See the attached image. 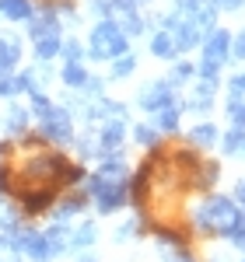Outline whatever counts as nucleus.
Instances as JSON below:
<instances>
[{
  "mask_svg": "<svg viewBox=\"0 0 245 262\" xmlns=\"http://www.w3.org/2000/svg\"><path fill=\"white\" fill-rule=\"evenodd\" d=\"M67 168H70V158L60 147H42V150H32L14 171V185H60Z\"/></svg>",
  "mask_w": 245,
  "mask_h": 262,
  "instance_id": "f257e3e1",
  "label": "nucleus"
},
{
  "mask_svg": "<svg viewBox=\"0 0 245 262\" xmlns=\"http://www.w3.org/2000/svg\"><path fill=\"white\" fill-rule=\"evenodd\" d=\"M242 221V210L231 196H207L196 210H193V227L196 234H221L228 238Z\"/></svg>",
  "mask_w": 245,
  "mask_h": 262,
  "instance_id": "f03ea898",
  "label": "nucleus"
},
{
  "mask_svg": "<svg viewBox=\"0 0 245 262\" xmlns=\"http://www.w3.org/2000/svg\"><path fill=\"white\" fill-rule=\"evenodd\" d=\"M84 49H88L91 60L112 63V60H119V56L130 53V39L122 35V28H119L116 18H105V21H98V25L88 32V46H84Z\"/></svg>",
  "mask_w": 245,
  "mask_h": 262,
  "instance_id": "7ed1b4c3",
  "label": "nucleus"
},
{
  "mask_svg": "<svg viewBox=\"0 0 245 262\" xmlns=\"http://www.w3.org/2000/svg\"><path fill=\"white\" fill-rule=\"evenodd\" d=\"M60 185H14V206L21 210L25 221L53 213V206L60 203Z\"/></svg>",
  "mask_w": 245,
  "mask_h": 262,
  "instance_id": "20e7f679",
  "label": "nucleus"
},
{
  "mask_svg": "<svg viewBox=\"0 0 245 262\" xmlns=\"http://www.w3.org/2000/svg\"><path fill=\"white\" fill-rule=\"evenodd\" d=\"M35 133L42 137V143H56V147L74 143V137H77L74 133V112L67 105H53V112L35 122Z\"/></svg>",
  "mask_w": 245,
  "mask_h": 262,
  "instance_id": "39448f33",
  "label": "nucleus"
},
{
  "mask_svg": "<svg viewBox=\"0 0 245 262\" xmlns=\"http://www.w3.org/2000/svg\"><path fill=\"white\" fill-rule=\"evenodd\" d=\"M154 245L161 252V262H196L193 248H189V238L175 227H154Z\"/></svg>",
  "mask_w": 245,
  "mask_h": 262,
  "instance_id": "423d86ee",
  "label": "nucleus"
},
{
  "mask_svg": "<svg viewBox=\"0 0 245 262\" xmlns=\"http://www.w3.org/2000/svg\"><path fill=\"white\" fill-rule=\"evenodd\" d=\"M11 242H14V248H18V255H21V259H28V262H53V259H56V252H53L49 238L42 234L39 227H21Z\"/></svg>",
  "mask_w": 245,
  "mask_h": 262,
  "instance_id": "0eeeda50",
  "label": "nucleus"
},
{
  "mask_svg": "<svg viewBox=\"0 0 245 262\" xmlns=\"http://www.w3.org/2000/svg\"><path fill=\"white\" fill-rule=\"evenodd\" d=\"M98 150H102V161L105 158H122V147L130 140V126L126 119H105L98 122Z\"/></svg>",
  "mask_w": 245,
  "mask_h": 262,
  "instance_id": "6e6552de",
  "label": "nucleus"
},
{
  "mask_svg": "<svg viewBox=\"0 0 245 262\" xmlns=\"http://www.w3.org/2000/svg\"><path fill=\"white\" fill-rule=\"evenodd\" d=\"M175 95H179V88L168 81V77H165V81H151V84H144L140 91H137V108L154 116L158 108L172 105V101H175Z\"/></svg>",
  "mask_w": 245,
  "mask_h": 262,
  "instance_id": "1a4fd4ad",
  "label": "nucleus"
},
{
  "mask_svg": "<svg viewBox=\"0 0 245 262\" xmlns=\"http://www.w3.org/2000/svg\"><path fill=\"white\" fill-rule=\"evenodd\" d=\"M200 49H203V60L200 63H210V67L221 70V67L231 60V32H228V28H214V32L203 39Z\"/></svg>",
  "mask_w": 245,
  "mask_h": 262,
  "instance_id": "9d476101",
  "label": "nucleus"
},
{
  "mask_svg": "<svg viewBox=\"0 0 245 262\" xmlns=\"http://www.w3.org/2000/svg\"><path fill=\"white\" fill-rule=\"evenodd\" d=\"M21 60H25V42H21V35L0 32V74H18Z\"/></svg>",
  "mask_w": 245,
  "mask_h": 262,
  "instance_id": "9b49d317",
  "label": "nucleus"
},
{
  "mask_svg": "<svg viewBox=\"0 0 245 262\" xmlns=\"http://www.w3.org/2000/svg\"><path fill=\"white\" fill-rule=\"evenodd\" d=\"M88 206H91L88 192H84V189H70V192H67V196H60V203L53 206V217H56V221L74 224V221L84 213V210H88Z\"/></svg>",
  "mask_w": 245,
  "mask_h": 262,
  "instance_id": "f8f14e48",
  "label": "nucleus"
},
{
  "mask_svg": "<svg viewBox=\"0 0 245 262\" xmlns=\"http://www.w3.org/2000/svg\"><path fill=\"white\" fill-rule=\"evenodd\" d=\"M28 126H32V112H28V105L11 101V105H7V112H4V133H7V137H14V140H21V137L28 133Z\"/></svg>",
  "mask_w": 245,
  "mask_h": 262,
  "instance_id": "ddd939ff",
  "label": "nucleus"
},
{
  "mask_svg": "<svg viewBox=\"0 0 245 262\" xmlns=\"http://www.w3.org/2000/svg\"><path fill=\"white\" fill-rule=\"evenodd\" d=\"M214 95H217V84L214 81H196L193 91H189V98H186V108L196 112V116H207L214 108Z\"/></svg>",
  "mask_w": 245,
  "mask_h": 262,
  "instance_id": "4468645a",
  "label": "nucleus"
},
{
  "mask_svg": "<svg viewBox=\"0 0 245 262\" xmlns=\"http://www.w3.org/2000/svg\"><path fill=\"white\" fill-rule=\"evenodd\" d=\"M98 242V224L95 221H74L70 224V252H88Z\"/></svg>",
  "mask_w": 245,
  "mask_h": 262,
  "instance_id": "2eb2a0df",
  "label": "nucleus"
},
{
  "mask_svg": "<svg viewBox=\"0 0 245 262\" xmlns=\"http://www.w3.org/2000/svg\"><path fill=\"white\" fill-rule=\"evenodd\" d=\"M179 122H182V105H179V101L165 105V108H158V112L151 116V126H154L158 133H165V137L179 133Z\"/></svg>",
  "mask_w": 245,
  "mask_h": 262,
  "instance_id": "dca6fc26",
  "label": "nucleus"
},
{
  "mask_svg": "<svg viewBox=\"0 0 245 262\" xmlns=\"http://www.w3.org/2000/svg\"><path fill=\"white\" fill-rule=\"evenodd\" d=\"M60 49H63V32L32 42V53H35V63H39V67H49L53 60H60Z\"/></svg>",
  "mask_w": 245,
  "mask_h": 262,
  "instance_id": "f3484780",
  "label": "nucleus"
},
{
  "mask_svg": "<svg viewBox=\"0 0 245 262\" xmlns=\"http://www.w3.org/2000/svg\"><path fill=\"white\" fill-rule=\"evenodd\" d=\"M217 140H221V129H217L214 122H196V126L186 133V143L196 147V150H207V147H214Z\"/></svg>",
  "mask_w": 245,
  "mask_h": 262,
  "instance_id": "a211bd4d",
  "label": "nucleus"
},
{
  "mask_svg": "<svg viewBox=\"0 0 245 262\" xmlns=\"http://www.w3.org/2000/svg\"><path fill=\"white\" fill-rule=\"evenodd\" d=\"M88 77H91V74H88V67H84V63H63V67H60L63 88H67V91H74V95L88 84Z\"/></svg>",
  "mask_w": 245,
  "mask_h": 262,
  "instance_id": "6ab92c4d",
  "label": "nucleus"
},
{
  "mask_svg": "<svg viewBox=\"0 0 245 262\" xmlns=\"http://www.w3.org/2000/svg\"><path fill=\"white\" fill-rule=\"evenodd\" d=\"M35 14V4L32 0H0V18L4 21H25Z\"/></svg>",
  "mask_w": 245,
  "mask_h": 262,
  "instance_id": "aec40b11",
  "label": "nucleus"
},
{
  "mask_svg": "<svg viewBox=\"0 0 245 262\" xmlns=\"http://www.w3.org/2000/svg\"><path fill=\"white\" fill-rule=\"evenodd\" d=\"M21 227H25V217L14 203H0V234L4 238H14Z\"/></svg>",
  "mask_w": 245,
  "mask_h": 262,
  "instance_id": "412c9836",
  "label": "nucleus"
},
{
  "mask_svg": "<svg viewBox=\"0 0 245 262\" xmlns=\"http://www.w3.org/2000/svg\"><path fill=\"white\" fill-rule=\"evenodd\" d=\"M130 140L144 150H154V147H161V133L151 122H137V126H130Z\"/></svg>",
  "mask_w": 245,
  "mask_h": 262,
  "instance_id": "4be33fe9",
  "label": "nucleus"
},
{
  "mask_svg": "<svg viewBox=\"0 0 245 262\" xmlns=\"http://www.w3.org/2000/svg\"><path fill=\"white\" fill-rule=\"evenodd\" d=\"M151 53H154L158 60H165V63L179 60V49H175V42H172L168 32H154V35H151Z\"/></svg>",
  "mask_w": 245,
  "mask_h": 262,
  "instance_id": "5701e85b",
  "label": "nucleus"
},
{
  "mask_svg": "<svg viewBox=\"0 0 245 262\" xmlns=\"http://www.w3.org/2000/svg\"><path fill=\"white\" fill-rule=\"evenodd\" d=\"M74 150H77V158L84 161H102V150H98V137L95 133H81V137H74Z\"/></svg>",
  "mask_w": 245,
  "mask_h": 262,
  "instance_id": "b1692460",
  "label": "nucleus"
},
{
  "mask_svg": "<svg viewBox=\"0 0 245 262\" xmlns=\"http://www.w3.org/2000/svg\"><path fill=\"white\" fill-rule=\"evenodd\" d=\"M116 21H119V28H122V35H126V39H137V35L147 32V21H144L140 11H126V14H119Z\"/></svg>",
  "mask_w": 245,
  "mask_h": 262,
  "instance_id": "393cba45",
  "label": "nucleus"
},
{
  "mask_svg": "<svg viewBox=\"0 0 245 262\" xmlns=\"http://www.w3.org/2000/svg\"><path fill=\"white\" fill-rule=\"evenodd\" d=\"M133 74H137V56H133V53H126V56L109 63V81H126V77H133Z\"/></svg>",
  "mask_w": 245,
  "mask_h": 262,
  "instance_id": "a878e982",
  "label": "nucleus"
},
{
  "mask_svg": "<svg viewBox=\"0 0 245 262\" xmlns=\"http://www.w3.org/2000/svg\"><path fill=\"white\" fill-rule=\"evenodd\" d=\"M84 56H88V49L81 46V39H77V35H63L60 60L63 63H84Z\"/></svg>",
  "mask_w": 245,
  "mask_h": 262,
  "instance_id": "bb28decb",
  "label": "nucleus"
},
{
  "mask_svg": "<svg viewBox=\"0 0 245 262\" xmlns=\"http://www.w3.org/2000/svg\"><path fill=\"white\" fill-rule=\"evenodd\" d=\"M217 143H221V154H228V158H231V154H242L245 150V129H235V126H231Z\"/></svg>",
  "mask_w": 245,
  "mask_h": 262,
  "instance_id": "cd10ccee",
  "label": "nucleus"
},
{
  "mask_svg": "<svg viewBox=\"0 0 245 262\" xmlns=\"http://www.w3.org/2000/svg\"><path fill=\"white\" fill-rule=\"evenodd\" d=\"M217 179H221V168H217L214 161H207V164H200V175L189 179V185H193V189H210Z\"/></svg>",
  "mask_w": 245,
  "mask_h": 262,
  "instance_id": "c85d7f7f",
  "label": "nucleus"
},
{
  "mask_svg": "<svg viewBox=\"0 0 245 262\" xmlns=\"http://www.w3.org/2000/svg\"><path fill=\"white\" fill-rule=\"evenodd\" d=\"M196 77V67L193 63H186V60H175L172 63V74H168V81L175 84V88H182L186 81H193Z\"/></svg>",
  "mask_w": 245,
  "mask_h": 262,
  "instance_id": "c756f323",
  "label": "nucleus"
},
{
  "mask_svg": "<svg viewBox=\"0 0 245 262\" xmlns=\"http://www.w3.org/2000/svg\"><path fill=\"white\" fill-rule=\"evenodd\" d=\"M18 95H21V81H18V74H0V98L14 101Z\"/></svg>",
  "mask_w": 245,
  "mask_h": 262,
  "instance_id": "7c9ffc66",
  "label": "nucleus"
},
{
  "mask_svg": "<svg viewBox=\"0 0 245 262\" xmlns=\"http://www.w3.org/2000/svg\"><path fill=\"white\" fill-rule=\"evenodd\" d=\"M228 119L235 129H245V98H228Z\"/></svg>",
  "mask_w": 245,
  "mask_h": 262,
  "instance_id": "2f4dec72",
  "label": "nucleus"
},
{
  "mask_svg": "<svg viewBox=\"0 0 245 262\" xmlns=\"http://www.w3.org/2000/svg\"><path fill=\"white\" fill-rule=\"evenodd\" d=\"M172 4V14H196L203 7V0H168Z\"/></svg>",
  "mask_w": 245,
  "mask_h": 262,
  "instance_id": "473e14b6",
  "label": "nucleus"
},
{
  "mask_svg": "<svg viewBox=\"0 0 245 262\" xmlns=\"http://www.w3.org/2000/svg\"><path fill=\"white\" fill-rule=\"evenodd\" d=\"M0 262H21L14 242H11V238H4V234H0Z\"/></svg>",
  "mask_w": 245,
  "mask_h": 262,
  "instance_id": "72a5a7b5",
  "label": "nucleus"
},
{
  "mask_svg": "<svg viewBox=\"0 0 245 262\" xmlns=\"http://www.w3.org/2000/svg\"><path fill=\"white\" fill-rule=\"evenodd\" d=\"M228 98H245V70L231 77V84H228Z\"/></svg>",
  "mask_w": 245,
  "mask_h": 262,
  "instance_id": "f704fd0d",
  "label": "nucleus"
},
{
  "mask_svg": "<svg viewBox=\"0 0 245 262\" xmlns=\"http://www.w3.org/2000/svg\"><path fill=\"white\" fill-rule=\"evenodd\" d=\"M228 242L235 245L238 252H245V213H242V221H238V227H235V231L228 234Z\"/></svg>",
  "mask_w": 245,
  "mask_h": 262,
  "instance_id": "c9c22d12",
  "label": "nucleus"
},
{
  "mask_svg": "<svg viewBox=\"0 0 245 262\" xmlns=\"http://www.w3.org/2000/svg\"><path fill=\"white\" fill-rule=\"evenodd\" d=\"M231 60H245V28L231 39Z\"/></svg>",
  "mask_w": 245,
  "mask_h": 262,
  "instance_id": "e433bc0d",
  "label": "nucleus"
},
{
  "mask_svg": "<svg viewBox=\"0 0 245 262\" xmlns=\"http://www.w3.org/2000/svg\"><path fill=\"white\" fill-rule=\"evenodd\" d=\"M210 7L214 11H242L245 0H210Z\"/></svg>",
  "mask_w": 245,
  "mask_h": 262,
  "instance_id": "4c0bfd02",
  "label": "nucleus"
},
{
  "mask_svg": "<svg viewBox=\"0 0 245 262\" xmlns=\"http://www.w3.org/2000/svg\"><path fill=\"white\" fill-rule=\"evenodd\" d=\"M231 200L238 203V210L245 213V179H238V182H235V192H231Z\"/></svg>",
  "mask_w": 245,
  "mask_h": 262,
  "instance_id": "58836bf2",
  "label": "nucleus"
},
{
  "mask_svg": "<svg viewBox=\"0 0 245 262\" xmlns=\"http://www.w3.org/2000/svg\"><path fill=\"white\" fill-rule=\"evenodd\" d=\"M74 262H98V255L88 248V252H74Z\"/></svg>",
  "mask_w": 245,
  "mask_h": 262,
  "instance_id": "ea45409f",
  "label": "nucleus"
},
{
  "mask_svg": "<svg viewBox=\"0 0 245 262\" xmlns=\"http://www.w3.org/2000/svg\"><path fill=\"white\" fill-rule=\"evenodd\" d=\"M242 154H245V150H242Z\"/></svg>",
  "mask_w": 245,
  "mask_h": 262,
  "instance_id": "a19ab883",
  "label": "nucleus"
},
{
  "mask_svg": "<svg viewBox=\"0 0 245 262\" xmlns=\"http://www.w3.org/2000/svg\"><path fill=\"white\" fill-rule=\"evenodd\" d=\"M242 262H245V259H242Z\"/></svg>",
  "mask_w": 245,
  "mask_h": 262,
  "instance_id": "79ce46f5",
  "label": "nucleus"
}]
</instances>
